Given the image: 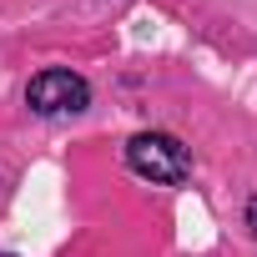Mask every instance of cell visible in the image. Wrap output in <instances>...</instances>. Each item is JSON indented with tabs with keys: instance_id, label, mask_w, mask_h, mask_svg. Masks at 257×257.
Returning <instances> with one entry per match:
<instances>
[{
	"instance_id": "1",
	"label": "cell",
	"mask_w": 257,
	"mask_h": 257,
	"mask_svg": "<svg viewBox=\"0 0 257 257\" xmlns=\"http://www.w3.org/2000/svg\"><path fill=\"white\" fill-rule=\"evenodd\" d=\"M126 167L157 187H182L192 177V152L172 132H137L126 142Z\"/></svg>"
},
{
	"instance_id": "2",
	"label": "cell",
	"mask_w": 257,
	"mask_h": 257,
	"mask_svg": "<svg viewBox=\"0 0 257 257\" xmlns=\"http://www.w3.org/2000/svg\"><path fill=\"white\" fill-rule=\"evenodd\" d=\"M26 106H31L36 116H81V111L91 106V86H86V76H76V71H66V66H51V71L31 76Z\"/></svg>"
},
{
	"instance_id": "3",
	"label": "cell",
	"mask_w": 257,
	"mask_h": 257,
	"mask_svg": "<svg viewBox=\"0 0 257 257\" xmlns=\"http://www.w3.org/2000/svg\"><path fill=\"white\" fill-rule=\"evenodd\" d=\"M247 232H252V242H257V197L247 202Z\"/></svg>"
},
{
	"instance_id": "4",
	"label": "cell",
	"mask_w": 257,
	"mask_h": 257,
	"mask_svg": "<svg viewBox=\"0 0 257 257\" xmlns=\"http://www.w3.org/2000/svg\"><path fill=\"white\" fill-rule=\"evenodd\" d=\"M0 257H16V252H0Z\"/></svg>"
}]
</instances>
